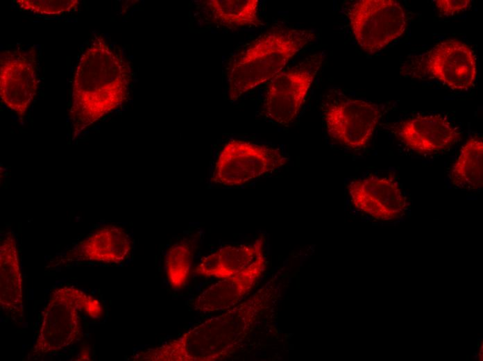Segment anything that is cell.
<instances>
[{
  "instance_id": "cell-13",
  "label": "cell",
  "mask_w": 483,
  "mask_h": 361,
  "mask_svg": "<svg viewBox=\"0 0 483 361\" xmlns=\"http://www.w3.org/2000/svg\"><path fill=\"white\" fill-rule=\"evenodd\" d=\"M398 137L409 149L419 153L444 150L461 137V131L441 114L416 115L397 127Z\"/></svg>"
},
{
  "instance_id": "cell-1",
  "label": "cell",
  "mask_w": 483,
  "mask_h": 361,
  "mask_svg": "<svg viewBox=\"0 0 483 361\" xmlns=\"http://www.w3.org/2000/svg\"><path fill=\"white\" fill-rule=\"evenodd\" d=\"M275 286L266 283L246 300L191 328L179 337L141 351L142 361H215L229 357L240 346L275 297Z\"/></svg>"
},
{
  "instance_id": "cell-12",
  "label": "cell",
  "mask_w": 483,
  "mask_h": 361,
  "mask_svg": "<svg viewBox=\"0 0 483 361\" xmlns=\"http://www.w3.org/2000/svg\"><path fill=\"white\" fill-rule=\"evenodd\" d=\"M264 249L245 269L212 284L194 300V309L204 313L225 311L239 303L254 288L266 267Z\"/></svg>"
},
{
  "instance_id": "cell-21",
  "label": "cell",
  "mask_w": 483,
  "mask_h": 361,
  "mask_svg": "<svg viewBox=\"0 0 483 361\" xmlns=\"http://www.w3.org/2000/svg\"><path fill=\"white\" fill-rule=\"evenodd\" d=\"M434 3L443 15L450 16L466 10L471 3L470 0H437Z\"/></svg>"
},
{
  "instance_id": "cell-17",
  "label": "cell",
  "mask_w": 483,
  "mask_h": 361,
  "mask_svg": "<svg viewBox=\"0 0 483 361\" xmlns=\"http://www.w3.org/2000/svg\"><path fill=\"white\" fill-rule=\"evenodd\" d=\"M258 0H207L202 8L210 20L228 28L262 26Z\"/></svg>"
},
{
  "instance_id": "cell-16",
  "label": "cell",
  "mask_w": 483,
  "mask_h": 361,
  "mask_svg": "<svg viewBox=\"0 0 483 361\" xmlns=\"http://www.w3.org/2000/svg\"><path fill=\"white\" fill-rule=\"evenodd\" d=\"M0 301L7 310L17 311L22 303V276L15 239L8 233L0 246Z\"/></svg>"
},
{
  "instance_id": "cell-14",
  "label": "cell",
  "mask_w": 483,
  "mask_h": 361,
  "mask_svg": "<svg viewBox=\"0 0 483 361\" xmlns=\"http://www.w3.org/2000/svg\"><path fill=\"white\" fill-rule=\"evenodd\" d=\"M132 249V239L126 230L118 225L108 224L90 233L68 252V258L119 264L129 257Z\"/></svg>"
},
{
  "instance_id": "cell-9",
  "label": "cell",
  "mask_w": 483,
  "mask_h": 361,
  "mask_svg": "<svg viewBox=\"0 0 483 361\" xmlns=\"http://www.w3.org/2000/svg\"><path fill=\"white\" fill-rule=\"evenodd\" d=\"M352 205L359 211L382 221L401 218L407 200L399 183L391 176L368 175L347 185Z\"/></svg>"
},
{
  "instance_id": "cell-3",
  "label": "cell",
  "mask_w": 483,
  "mask_h": 361,
  "mask_svg": "<svg viewBox=\"0 0 483 361\" xmlns=\"http://www.w3.org/2000/svg\"><path fill=\"white\" fill-rule=\"evenodd\" d=\"M310 30L276 27L259 35L236 53L227 67L228 94L235 101L248 92L271 81L289 60L311 44Z\"/></svg>"
},
{
  "instance_id": "cell-15",
  "label": "cell",
  "mask_w": 483,
  "mask_h": 361,
  "mask_svg": "<svg viewBox=\"0 0 483 361\" xmlns=\"http://www.w3.org/2000/svg\"><path fill=\"white\" fill-rule=\"evenodd\" d=\"M262 236L252 243L227 244L203 256L194 272L205 277L226 278L246 268L264 249Z\"/></svg>"
},
{
  "instance_id": "cell-5",
  "label": "cell",
  "mask_w": 483,
  "mask_h": 361,
  "mask_svg": "<svg viewBox=\"0 0 483 361\" xmlns=\"http://www.w3.org/2000/svg\"><path fill=\"white\" fill-rule=\"evenodd\" d=\"M324 60L322 53H313L283 69L266 87L262 114L280 125L291 124L298 115Z\"/></svg>"
},
{
  "instance_id": "cell-8",
  "label": "cell",
  "mask_w": 483,
  "mask_h": 361,
  "mask_svg": "<svg viewBox=\"0 0 483 361\" xmlns=\"http://www.w3.org/2000/svg\"><path fill=\"white\" fill-rule=\"evenodd\" d=\"M84 294L67 287L53 292L43 314L35 346L38 350L45 353L65 348L80 335L78 311L83 309Z\"/></svg>"
},
{
  "instance_id": "cell-4",
  "label": "cell",
  "mask_w": 483,
  "mask_h": 361,
  "mask_svg": "<svg viewBox=\"0 0 483 361\" xmlns=\"http://www.w3.org/2000/svg\"><path fill=\"white\" fill-rule=\"evenodd\" d=\"M288 158L277 146L232 138L217 151L209 170L210 186L247 185L283 167Z\"/></svg>"
},
{
  "instance_id": "cell-10",
  "label": "cell",
  "mask_w": 483,
  "mask_h": 361,
  "mask_svg": "<svg viewBox=\"0 0 483 361\" xmlns=\"http://www.w3.org/2000/svg\"><path fill=\"white\" fill-rule=\"evenodd\" d=\"M35 49L6 50L0 56V94L4 104L24 118L37 90Z\"/></svg>"
},
{
  "instance_id": "cell-6",
  "label": "cell",
  "mask_w": 483,
  "mask_h": 361,
  "mask_svg": "<svg viewBox=\"0 0 483 361\" xmlns=\"http://www.w3.org/2000/svg\"><path fill=\"white\" fill-rule=\"evenodd\" d=\"M353 35L368 53H375L400 37L406 28V15L394 0H359L348 8Z\"/></svg>"
},
{
  "instance_id": "cell-19",
  "label": "cell",
  "mask_w": 483,
  "mask_h": 361,
  "mask_svg": "<svg viewBox=\"0 0 483 361\" xmlns=\"http://www.w3.org/2000/svg\"><path fill=\"white\" fill-rule=\"evenodd\" d=\"M193 258V248L186 239L171 244L165 255V271L170 286L183 289L189 280Z\"/></svg>"
},
{
  "instance_id": "cell-22",
  "label": "cell",
  "mask_w": 483,
  "mask_h": 361,
  "mask_svg": "<svg viewBox=\"0 0 483 361\" xmlns=\"http://www.w3.org/2000/svg\"><path fill=\"white\" fill-rule=\"evenodd\" d=\"M81 305L85 313L92 318H97L101 315L102 306L101 303L90 296L84 294Z\"/></svg>"
},
{
  "instance_id": "cell-18",
  "label": "cell",
  "mask_w": 483,
  "mask_h": 361,
  "mask_svg": "<svg viewBox=\"0 0 483 361\" xmlns=\"http://www.w3.org/2000/svg\"><path fill=\"white\" fill-rule=\"evenodd\" d=\"M483 141L473 136L461 146L450 171L452 184L461 189L477 190L483 184Z\"/></svg>"
},
{
  "instance_id": "cell-20",
  "label": "cell",
  "mask_w": 483,
  "mask_h": 361,
  "mask_svg": "<svg viewBox=\"0 0 483 361\" xmlns=\"http://www.w3.org/2000/svg\"><path fill=\"white\" fill-rule=\"evenodd\" d=\"M16 2L24 10L49 15L74 11L79 3L78 0H19Z\"/></svg>"
},
{
  "instance_id": "cell-7",
  "label": "cell",
  "mask_w": 483,
  "mask_h": 361,
  "mask_svg": "<svg viewBox=\"0 0 483 361\" xmlns=\"http://www.w3.org/2000/svg\"><path fill=\"white\" fill-rule=\"evenodd\" d=\"M323 112L328 135L351 149H360L368 144L382 116L379 105L348 97L326 102Z\"/></svg>"
},
{
  "instance_id": "cell-11",
  "label": "cell",
  "mask_w": 483,
  "mask_h": 361,
  "mask_svg": "<svg viewBox=\"0 0 483 361\" xmlns=\"http://www.w3.org/2000/svg\"><path fill=\"white\" fill-rule=\"evenodd\" d=\"M425 68L428 74L454 90H468L477 76L474 51L456 39L437 43L427 53Z\"/></svg>"
},
{
  "instance_id": "cell-2",
  "label": "cell",
  "mask_w": 483,
  "mask_h": 361,
  "mask_svg": "<svg viewBox=\"0 0 483 361\" xmlns=\"http://www.w3.org/2000/svg\"><path fill=\"white\" fill-rule=\"evenodd\" d=\"M131 80L128 62L101 35H95L74 73L69 111L74 136L121 106Z\"/></svg>"
}]
</instances>
